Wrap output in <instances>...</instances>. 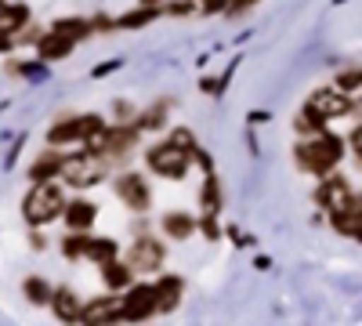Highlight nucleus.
<instances>
[{"label": "nucleus", "mask_w": 362, "mask_h": 326, "mask_svg": "<svg viewBox=\"0 0 362 326\" xmlns=\"http://www.w3.org/2000/svg\"><path fill=\"white\" fill-rule=\"evenodd\" d=\"M62 211H66L62 185H54L51 177H47V182H37L33 189H29V196L22 199V214H25L29 225H47V221H54Z\"/></svg>", "instance_id": "f257e3e1"}, {"label": "nucleus", "mask_w": 362, "mask_h": 326, "mask_svg": "<svg viewBox=\"0 0 362 326\" xmlns=\"http://www.w3.org/2000/svg\"><path fill=\"white\" fill-rule=\"evenodd\" d=\"M341 156H344L341 141H337V138H329V134L312 138V141H305V145H297V163L305 167V170H312V174L334 170V167L341 163Z\"/></svg>", "instance_id": "f03ea898"}, {"label": "nucleus", "mask_w": 362, "mask_h": 326, "mask_svg": "<svg viewBox=\"0 0 362 326\" xmlns=\"http://www.w3.org/2000/svg\"><path fill=\"white\" fill-rule=\"evenodd\" d=\"M145 160H148V167H153L160 177H185L192 153L181 149L177 141H160V145H153V149L145 153Z\"/></svg>", "instance_id": "7ed1b4c3"}, {"label": "nucleus", "mask_w": 362, "mask_h": 326, "mask_svg": "<svg viewBox=\"0 0 362 326\" xmlns=\"http://www.w3.org/2000/svg\"><path fill=\"white\" fill-rule=\"evenodd\" d=\"M102 174H105V167H102V160L95 153H80V156L62 160V177L69 185H76V189H87V185L102 182Z\"/></svg>", "instance_id": "20e7f679"}, {"label": "nucleus", "mask_w": 362, "mask_h": 326, "mask_svg": "<svg viewBox=\"0 0 362 326\" xmlns=\"http://www.w3.org/2000/svg\"><path fill=\"white\" fill-rule=\"evenodd\" d=\"M308 109L319 116V120H334V116H344L351 109V98L344 91H337V87H319V91H312V98H308Z\"/></svg>", "instance_id": "39448f33"}, {"label": "nucleus", "mask_w": 362, "mask_h": 326, "mask_svg": "<svg viewBox=\"0 0 362 326\" xmlns=\"http://www.w3.org/2000/svg\"><path fill=\"white\" fill-rule=\"evenodd\" d=\"M127 264H131V272H160V264H163V247L156 240H141L131 247L127 254Z\"/></svg>", "instance_id": "423d86ee"}, {"label": "nucleus", "mask_w": 362, "mask_h": 326, "mask_svg": "<svg viewBox=\"0 0 362 326\" xmlns=\"http://www.w3.org/2000/svg\"><path fill=\"white\" fill-rule=\"evenodd\" d=\"M153 312H160V305H156V286H134L127 298H124V315H119V319L138 322V319L153 315Z\"/></svg>", "instance_id": "0eeeda50"}, {"label": "nucleus", "mask_w": 362, "mask_h": 326, "mask_svg": "<svg viewBox=\"0 0 362 326\" xmlns=\"http://www.w3.org/2000/svg\"><path fill=\"white\" fill-rule=\"evenodd\" d=\"M116 196L124 199L131 211H145L148 199H153V192H148V185H145L141 174H119V177H116Z\"/></svg>", "instance_id": "6e6552de"}, {"label": "nucleus", "mask_w": 362, "mask_h": 326, "mask_svg": "<svg viewBox=\"0 0 362 326\" xmlns=\"http://www.w3.org/2000/svg\"><path fill=\"white\" fill-rule=\"evenodd\" d=\"M315 199H319V206H326L329 214H337V211H344V203L351 199V189H348L344 177H326V182L315 189Z\"/></svg>", "instance_id": "1a4fd4ad"}, {"label": "nucleus", "mask_w": 362, "mask_h": 326, "mask_svg": "<svg viewBox=\"0 0 362 326\" xmlns=\"http://www.w3.org/2000/svg\"><path fill=\"white\" fill-rule=\"evenodd\" d=\"M119 315H124V301L119 298H98L80 308V319L83 322H116Z\"/></svg>", "instance_id": "9d476101"}, {"label": "nucleus", "mask_w": 362, "mask_h": 326, "mask_svg": "<svg viewBox=\"0 0 362 326\" xmlns=\"http://www.w3.org/2000/svg\"><path fill=\"white\" fill-rule=\"evenodd\" d=\"M134 141H138V134H134V131L116 127V131H105V134H102V145H98V149H102L105 156H112V160H124V156H131Z\"/></svg>", "instance_id": "9b49d317"}, {"label": "nucleus", "mask_w": 362, "mask_h": 326, "mask_svg": "<svg viewBox=\"0 0 362 326\" xmlns=\"http://www.w3.org/2000/svg\"><path fill=\"white\" fill-rule=\"evenodd\" d=\"M66 225L73 228V232H83V228H90L95 225V218H98V211H95V203H87V199H73V203H66Z\"/></svg>", "instance_id": "f8f14e48"}, {"label": "nucleus", "mask_w": 362, "mask_h": 326, "mask_svg": "<svg viewBox=\"0 0 362 326\" xmlns=\"http://www.w3.org/2000/svg\"><path fill=\"white\" fill-rule=\"evenodd\" d=\"M54 298H51V308H54V315L62 319V322H80V298L69 290V286H62V290H51Z\"/></svg>", "instance_id": "ddd939ff"}, {"label": "nucleus", "mask_w": 362, "mask_h": 326, "mask_svg": "<svg viewBox=\"0 0 362 326\" xmlns=\"http://www.w3.org/2000/svg\"><path fill=\"white\" fill-rule=\"evenodd\" d=\"M73 44L76 40H69V37H62V33H54V29H51L47 37H40V58H44V62H58V58H66L73 51Z\"/></svg>", "instance_id": "4468645a"}, {"label": "nucleus", "mask_w": 362, "mask_h": 326, "mask_svg": "<svg viewBox=\"0 0 362 326\" xmlns=\"http://www.w3.org/2000/svg\"><path fill=\"white\" fill-rule=\"evenodd\" d=\"M102 276H105V286L119 290V286L131 283V264H119L116 257H109V261L102 264Z\"/></svg>", "instance_id": "2eb2a0df"}, {"label": "nucleus", "mask_w": 362, "mask_h": 326, "mask_svg": "<svg viewBox=\"0 0 362 326\" xmlns=\"http://www.w3.org/2000/svg\"><path fill=\"white\" fill-rule=\"evenodd\" d=\"M76 138H80V116L54 124V127L47 131V141H51V145H69V141H76Z\"/></svg>", "instance_id": "dca6fc26"}, {"label": "nucleus", "mask_w": 362, "mask_h": 326, "mask_svg": "<svg viewBox=\"0 0 362 326\" xmlns=\"http://www.w3.org/2000/svg\"><path fill=\"white\" fill-rule=\"evenodd\" d=\"M177 298H181V279L167 276V279L156 286V305H160V312H170V308L177 305Z\"/></svg>", "instance_id": "f3484780"}, {"label": "nucleus", "mask_w": 362, "mask_h": 326, "mask_svg": "<svg viewBox=\"0 0 362 326\" xmlns=\"http://www.w3.org/2000/svg\"><path fill=\"white\" fill-rule=\"evenodd\" d=\"M58 170H62V160H58V153H47V156H40V160L33 163V170H29V177H33V182H47L51 174L58 177Z\"/></svg>", "instance_id": "a211bd4d"}, {"label": "nucleus", "mask_w": 362, "mask_h": 326, "mask_svg": "<svg viewBox=\"0 0 362 326\" xmlns=\"http://www.w3.org/2000/svg\"><path fill=\"white\" fill-rule=\"evenodd\" d=\"M163 232L174 235V240H189L192 235V218L189 214H167L163 218Z\"/></svg>", "instance_id": "6ab92c4d"}, {"label": "nucleus", "mask_w": 362, "mask_h": 326, "mask_svg": "<svg viewBox=\"0 0 362 326\" xmlns=\"http://www.w3.org/2000/svg\"><path fill=\"white\" fill-rule=\"evenodd\" d=\"M83 257L105 264L109 257H116V243H112V240H90V235H87V250H83Z\"/></svg>", "instance_id": "aec40b11"}, {"label": "nucleus", "mask_w": 362, "mask_h": 326, "mask_svg": "<svg viewBox=\"0 0 362 326\" xmlns=\"http://www.w3.org/2000/svg\"><path fill=\"white\" fill-rule=\"evenodd\" d=\"M54 33H62L69 40H80V37L90 33V22H83V18H62V22H54Z\"/></svg>", "instance_id": "412c9836"}, {"label": "nucleus", "mask_w": 362, "mask_h": 326, "mask_svg": "<svg viewBox=\"0 0 362 326\" xmlns=\"http://www.w3.org/2000/svg\"><path fill=\"white\" fill-rule=\"evenodd\" d=\"M22 22H25V8H22V4H4V8H0V29L15 33Z\"/></svg>", "instance_id": "4be33fe9"}, {"label": "nucleus", "mask_w": 362, "mask_h": 326, "mask_svg": "<svg viewBox=\"0 0 362 326\" xmlns=\"http://www.w3.org/2000/svg\"><path fill=\"white\" fill-rule=\"evenodd\" d=\"M22 290H25V298L33 301V305H44V301H47V293H51L44 279H25V286H22Z\"/></svg>", "instance_id": "5701e85b"}, {"label": "nucleus", "mask_w": 362, "mask_h": 326, "mask_svg": "<svg viewBox=\"0 0 362 326\" xmlns=\"http://www.w3.org/2000/svg\"><path fill=\"white\" fill-rule=\"evenodd\" d=\"M297 131H300V134H319V131H322V120H319L312 109H305V112L297 116Z\"/></svg>", "instance_id": "b1692460"}, {"label": "nucleus", "mask_w": 362, "mask_h": 326, "mask_svg": "<svg viewBox=\"0 0 362 326\" xmlns=\"http://www.w3.org/2000/svg\"><path fill=\"white\" fill-rule=\"evenodd\" d=\"M153 18H156V11L141 4V8L134 11V15H124V18H119L116 25H124V29H131V25H145V22H153Z\"/></svg>", "instance_id": "393cba45"}, {"label": "nucleus", "mask_w": 362, "mask_h": 326, "mask_svg": "<svg viewBox=\"0 0 362 326\" xmlns=\"http://www.w3.org/2000/svg\"><path fill=\"white\" fill-rule=\"evenodd\" d=\"M87 250V235H69V240H66V254L69 257H80Z\"/></svg>", "instance_id": "a878e982"}, {"label": "nucleus", "mask_w": 362, "mask_h": 326, "mask_svg": "<svg viewBox=\"0 0 362 326\" xmlns=\"http://www.w3.org/2000/svg\"><path fill=\"white\" fill-rule=\"evenodd\" d=\"M358 83H362V69H348V73H341V91H355Z\"/></svg>", "instance_id": "bb28decb"}, {"label": "nucleus", "mask_w": 362, "mask_h": 326, "mask_svg": "<svg viewBox=\"0 0 362 326\" xmlns=\"http://www.w3.org/2000/svg\"><path fill=\"white\" fill-rule=\"evenodd\" d=\"M351 149H355V156L362 160V124H358V127L351 131Z\"/></svg>", "instance_id": "cd10ccee"}, {"label": "nucleus", "mask_w": 362, "mask_h": 326, "mask_svg": "<svg viewBox=\"0 0 362 326\" xmlns=\"http://www.w3.org/2000/svg\"><path fill=\"white\" fill-rule=\"evenodd\" d=\"M228 4H232L235 11H243V8H254V4H261V0H228Z\"/></svg>", "instance_id": "c85d7f7f"}, {"label": "nucleus", "mask_w": 362, "mask_h": 326, "mask_svg": "<svg viewBox=\"0 0 362 326\" xmlns=\"http://www.w3.org/2000/svg\"><path fill=\"white\" fill-rule=\"evenodd\" d=\"M15 40H11V33H8V29H0V51H8Z\"/></svg>", "instance_id": "c756f323"}, {"label": "nucleus", "mask_w": 362, "mask_h": 326, "mask_svg": "<svg viewBox=\"0 0 362 326\" xmlns=\"http://www.w3.org/2000/svg\"><path fill=\"white\" fill-rule=\"evenodd\" d=\"M225 4H228V0H206V8H203V11H221Z\"/></svg>", "instance_id": "7c9ffc66"}, {"label": "nucleus", "mask_w": 362, "mask_h": 326, "mask_svg": "<svg viewBox=\"0 0 362 326\" xmlns=\"http://www.w3.org/2000/svg\"><path fill=\"white\" fill-rule=\"evenodd\" d=\"M355 235H358V240H362V225H358V228H355Z\"/></svg>", "instance_id": "2f4dec72"}, {"label": "nucleus", "mask_w": 362, "mask_h": 326, "mask_svg": "<svg viewBox=\"0 0 362 326\" xmlns=\"http://www.w3.org/2000/svg\"><path fill=\"white\" fill-rule=\"evenodd\" d=\"M0 8H4V0H0Z\"/></svg>", "instance_id": "473e14b6"}]
</instances>
